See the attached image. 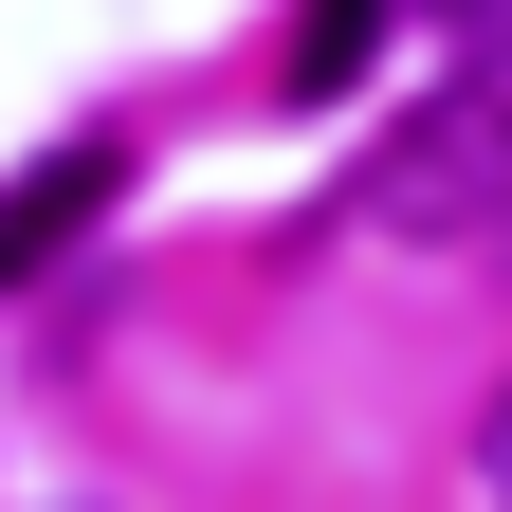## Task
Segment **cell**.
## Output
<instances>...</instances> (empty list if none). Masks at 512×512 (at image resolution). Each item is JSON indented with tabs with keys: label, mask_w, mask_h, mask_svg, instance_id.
Masks as SVG:
<instances>
[{
	"label": "cell",
	"mask_w": 512,
	"mask_h": 512,
	"mask_svg": "<svg viewBox=\"0 0 512 512\" xmlns=\"http://www.w3.org/2000/svg\"><path fill=\"white\" fill-rule=\"evenodd\" d=\"M366 220H384V238H421V256H512V19H476V37H458V74L384 128Z\"/></svg>",
	"instance_id": "6da1fadb"
},
{
	"label": "cell",
	"mask_w": 512,
	"mask_h": 512,
	"mask_svg": "<svg viewBox=\"0 0 512 512\" xmlns=\"http://www.w3.org/2000/svg\"><path fill=\"white\" fill-rule=\"evenodd\" d=\"M110 183H128V147H110V128H74L55 165H19V183H0V293H19V275H55V256L92 238V202H110Z\"/></svg>",
	"instance_id": "7a4b0ae2"
},
{
	"label": "cell",
	"mask_w": 512,
	"mask_h": 512,
	"mask_svg": "<svg viewBox=\"0 0 512 512\" xmlns=\"http://www.w3.org/2000/svg\"><path fill=\"white\" fill-rule=\"evenodd\" d=\"M366 55H384V0H293L275 92H293V110H330V92H366Z\"/></svg>",
	"instance_id": "3957f363"
},
{
	"label": "cell",
	"mask_w": 512,
	"mask_h": 512,
	"mask_svg": "<svg viewBox=\"0 0 512 512\" xmlns=\"http://www.w3.org/2000/svg\"><path fill=\"white\" fill-rule=\"evenodd\" d=\"M476 494L512 512V384H494V421H476Z\"/></svg>",
	"instance_id": "277c9868"
},
{
	"label": "cell",
	"mask_w": 512,
	"mask_h": 512,
	"mask_svg": "<svg viewBox=\"0 0 512 512\" xmlns=\"http://www.w3.org/2000/svg\"><path fill=\"white\" fill-rule=\"evenodd\" d=\"M439 19H458V37H476V19H512V0H439Z\"/></svg>",
	"instance_id": "5b68a950"
}]
</instances>
